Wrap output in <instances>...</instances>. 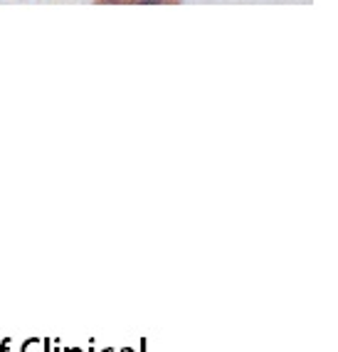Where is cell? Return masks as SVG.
I'll list each match as a JSON object with an SVG mask.
<instances>
[{"mask_svg": "<svg viewBox=\"0 0 338 352\" xmlns=\"http://www.w3.org/2000/svg\"><path fill=\"white\" fill-rule=\"evenodd\" d=\"M52 340L50 338H30V340H25L20 352H52Z\"/></svg>", "mask_w": 338, "mask_h": 352, "instance_id": "obj_1", "label": "cell"}, {"mask_svg": "<svg viewBox=\"0 0 338 352\" xmlns=\"http://www.w3.org/2000/svg\"><path fill=\"white\" fill-rule=\"evenodd\" d=\"M96 3H178V0H96Z\"/></svg>", "mask_w": 338, "mask_h": 352, "instance_id": "obj_2", "label": "cell"}, {"mask_svg": "<svg viewBox=\"0 0 338 352\" xmlns=\"http://www.w3.org/2000/svg\"><path fill=\"white\" fill-rule=\"evenodd\" d=\"M10 345H12V340L10 338H6V340L0 342V352H10Z\"/></svg>", "mask_w": 338, "mask_h": 352, "instance_id": "obj_3", "label": "cell"}, {"mask_svg": "<svg viewBox=\"0 0 338 352\" xmlns=\"http://www.w3.org/2000/svg\"><path fill=\"white\" fill-rule=\"evenodd\" d=\"M62 352H84V350H82V347H65Z\"/></svg>", "mask_w": 338, "mask_h": 352, "instance_id": "obj_4", "label": "cell"}, {"mask_svg": "<svg viewBox=\"0 0 338 352\" xmlns=\"http://www.w3.org/2000/svg\"><path fill=\"white\" fill-rule=\"evenodd\" d=\"M138 352H146V338H141V350Z\"/></svg>", "mask_w": 338, "mask_h": 352, "instance_id": "obj_5", "label": "cell"}, {"mask_svg": "<svg viewBox=\"0 0 338 352\" xmlns=\"http://www.w3.org/2000/svg\"><path fill=\"white\" fill-rule=\"evenodd\" d=\"M101 352H119V350H116V347H104Z\"/></svg>", "mask_w": 338, "mask_h": 352, "instance_id": "obj_6", "label": "cell"}, {"mask_svg": "<svg viewBox=\"0 0 338 352\" xmlns=\"http://www.w3.org/2000/svg\"><path fill=\"white\" fill-rule=\"evenodd\" d=\"M89 352H94V340H89Z\"/></svg>", "mask_w": 338, "mask_h": 352, "instance_id": "obj_7", "label": "cell"}, {"mask_svg": "<svg viewBox=\"0 0 338 352\" xmlns=\"http://www.w3.org/2000/svg\"><path fill=\"white\" fill-rule=\"evenodd\" d=\"M119 352H134V350H131V347H121Z\"/></svg>", "mask_w": 338, "mask_h": 352, "instance_id": "obj_8", "label": "cell"}]
</instances>
